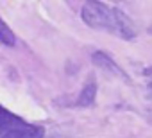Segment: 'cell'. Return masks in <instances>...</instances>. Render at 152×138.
<instances>
[{"instance_id":"1","label":"cell","mask_w":152,"mask_h":138,"mask_svg":"<svg viewBox=\"0 0 152 138\" xmlns=\"http://www.w3.org/2000/svg\"><path fill=\"white\" fill-rule=\"evenodd\" d=\"M83 20L90 27L107 31L125 40H131L136 34V29L127 15H124L116 7H109L100 2H86L83 6Z\"/></svg>"},{"instance_id":"2","label":"cell","mask_w":152,"mask_h":138,"mask_svg":"<svg viewBox=\"0 0 152 138\" xmlns=\"http://www.w3.org/2000/svg\"><path fill=\"white\" fill-rule=\"evenodd\" d=\"M41 136V129L36 126H31L27 122H20L18 126H15L9 133H6L2 138H39Z\"/></svg>"},{"instance_id":"3","label":"cell","mask_w":152,"mask_h":138,"mask_svg":"<svg viewBox=\"0 0 152 138\" xmlns=\"http://www.w3.org/2000/svg\"><path fill=\"white\" fill-rule=\"evenodd\" d=\"M95 92H97L95 83L86 84V88L83 90V93H81V97H79L77 104H81V106H88V104H91V102H93V99H95Z\"/></svg>"},{"instance_id":"4","label":"cell","mask_w":152,"mask_h":138,"mask_svg":"<svg viewBox=\"0 0 152 138\" xmlns=\"http://www.w3.org/2000/svg\"><path fill=\"white\" fill-rule=\"evenodd\" d=\"M16 38H15V32L6 25V22L0 18V43L4 45H15Z\"/></svg>"},{"instance_id":"5","label":"cell","mask_w":152,"mask_h":138,"mask_svg":"<svg viewBox=\"0 0 152 138\" xmlns=\"http://www.w3.org/2000/svg\"><path fill=\"white\" fill-rule=\"evenodd\" d=\"M150 93H152V83H150Z\"/></svg>"},{"instance_id":"6","label":"cell","mask_w":152,"mask_h":138,"mask_svg":"<svg viewBox=\"0 0 152 138\" xmlns=\"http://www.w3.org/2000/svg\"><path fill=\"white\" fill-rule=\"evenodd\" d=\"M148 32H150V34H152V27H150V29H148Z\"/></svg>"}]
</instances>
